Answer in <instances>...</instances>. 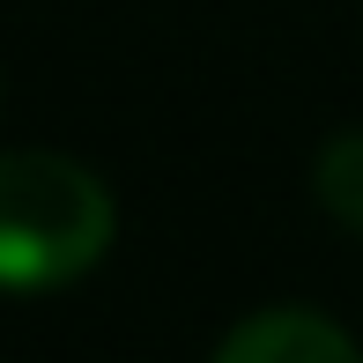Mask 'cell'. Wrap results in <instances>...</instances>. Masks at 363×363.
Segmentation results:
<instances>
[{
	"mask_svg": "<svg viewBox=\"0 0 363 363\" xmlns=\"http://www.w3.org/2000/svg\"><path fill=\"white\" fill-rule=\"evenodd\" d=\"M311 186H319L326 216L363 230V126H349V134H334L319 148V171H311Z\"/></svg>",
	"mask_w": 363,
	"mask_h": 363,
	"instance_id": "3957f363",
	"label": "cell"
},
{
	"mask_svg": "<svg viewBox=\"0 0 363 363\" xmlns=\"http://www.w3.org/2000/svg\"><path fill=\"white\" fill-rule=\"evenodd\" d=\"M216 363H363L326 311H259L216 349Z\"/></svg>",
	"mask_w": 363,
	"mask_h": 363,
	"instance_id": "7a4b0ae2",
	"label": "cell"
},
{
	"mask_svg": "<svg viewBox=\"0 0 363 363\" xmlns=\"http://www.w3.org/2000/svg\"><path fill=\"white\" fill-rule=\"evenodd\" d=\"M111 193L89 163L60 148H8L0 156V289H60L104 259Z\"/></svg>",
	"mask_w": 363,
	"mask_h": 363,
	"instance_id": "6da1fadb",
	"label": "cell"
}]
</instances>
